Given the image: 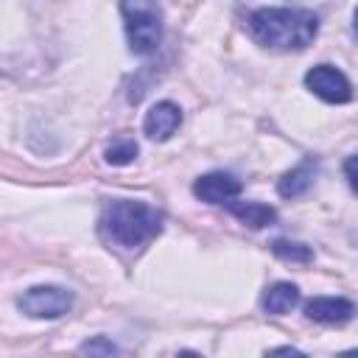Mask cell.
<instances>
[{"label": "cell", "mask_w": 358, "mask_h": 358, "mask_svg": "<svg viewBox=\"0 0 358 358\" xmlns=\"http://www.w3.org/2000/svg\"><path fill=\"white\" fill-rule=\"evenodd\" d=\"M252 36L274 50H302L319 34V17L305 8H257L249 14Z\"/></svg>", "instance_id": "cell-1"}, {"label": "cell", "mask_w": 358, "mask_h": 358, "mask_svg": "<svg viewBox=\"0 0 358 358\" xmlns=\"http://www.w3.org/2000/svg\"><path fill=\"white\" fill-rule=\"evenodd\" d=\"M193 193L207 201V204H229L241 196V179H235L232 173H224V171H213V173H204L196 179L193 185Z\"/></svg>", "instance_id": "cell-6"}, {"label": "cell", "mask_w": 358, "mask_h": 358, "mask_svg": "<svg viewBox=\"0 0 358 358\" xmlns=\"http://www.w3.org/2000/svg\"><path fill=\"white\" fill-rule=\"evenodd\" d=\"M123 28L129 39V50L134 56L157 53L162 42V11L157 0H120Z\"/></svg>", "instance_id": "cell-3"}, {"label": "cell", "mask_w": 358, "mask_h": 358, "mask_svg": "<svg viewBox=\"0 0 358 358\" xmlns=\"http://www.w3.org/2000/svg\"><path fill=\"white\" fill-rule=\"evenodd\" d=\"M305 316L319 324H344L355 316V305L344 296H316L305 302Z\"/></svg>", "instance_id": "cell-8"}, {"label": "cell", "mask_w": 358, "mask_h": 358, "mask_svg": "<svg viewBox=\"0 0 358 358\" xmlns=\"http://www.w3.org/2000/svg\"><path fill=\"white\" fill-rule=\"evenodd\" d=\"M137 151H140V148H137V143H134L131 137L120 134V137H115V140L106 145L103 159H106L109 165H129V162H134Z\"/></svg>", "instance_id": "cell-12"}, {"label": "cell", "mask_w": 358, "mask_h": 358, "mask_svg": "<svg viewBox=\"0 0 358 358\" xmlns=\"http://www.w3.org/2000/svg\"><path fill=\"white\" fill-rule=\"evenodd\" d=\"M352 28H355V34H358V8H355V14H352Z\"/></svg>", "instance_id": "cell-17"}, {"label": "cell", "mask_w": 358, "mask_h": 358, "mask_svg": "<svg viewBox=\"0 0 358 358\" xmlns=\"http://www.w3.org/2000/svg\"><path fill=\"white\" fill-rule=\"evenodd\" d=\"M271 252L282 260H291V263H310L313 260V252L302 243H291V241H274L271 243Z\"/></svg>", "instance_id": "cell-13"}, {"label": "cell", "mask_w": 358, "mask_h": 358, "mask_svg": "<svg viewBox=\"0 0 358 358\" xmlns=\"http://www.w3.org/2000/svg\"><path fill=\"white\" fill-rule=\"evenodd\" d=\"M305 87L316 98H322L327 103H347L352 98V87H350L347 76L338 67H333V64H316V67H310L305 73Z\"/></svg>", "instance_id": "cell-5"}, {"label": "cell", "mask_w": 358, "mask_h": 358, "mask_svg": "<svg viewBox=\"0 0 358 358\" xmlns=\"http://www.w3.org/2000/svg\"><path fill=\"white\" fill-rule=\"evenodd\" d=\"M344 176H347V182H350L352 193H358V154L344 162Z\"/></svg>", "instance_id": "cell-15"}, {"label": "cell", "mask_w": 358, "mask_h": 358, "mask_svg": "<svg viewBox=\"0 0 358 358\" xmlns=\"http://www.w3.org/2000/svg\"><path fill=\"white\" fill-rule=\"evenodd\" d=\"M227 210L241 224H246L252 229H263V227H268V224L277 221V210L268 207V204H260V201H229Z\"/></svg>", "instance_id": "cell-9"}, {"label": "cell", "mask_w": 358, "mask_h": 358, "mask_svg": "<svg viewBox=\"0 0 358 358\" xmlns=\"http://www.w3.org/2000/svg\"><path fill=\"white\" fill-rule=\"evenodd\" d=\"M179 123H182V109L176 103H171V101H159V103H154L145 112L143 131H145L148 140L162 143V140H168L179 129Z\"/></svg>", "instance_id": "cell-7"}, {"label": "cell", "mask_w": 358, "mask_h": 358, "mask_svg": "<svg viewBox=\"0 0 358 358\" xmlns=\"http://www.w3.org/2000/svg\"><path fill=\"white\" fill-rule=\"evenodd\" d=\"M296 302H299V288H296L294 282H274V285L266 288V294H263V299H260L263 310L271 313V316L288 313Z\"/></svg>", "instance_id": "cell-10"}, {"label": "cell", "mask_w": 358, "mask_h": 358, "mask_svg": "<svg viewBox=\"0 0 358 358\" xmlns=\"http://www.w3.org/2000/svg\"><path fill=\"white\" fill-rule=\"evenodd\" d=\"M101 229L112 243L123 249H137L162 232V213L143 201L115 199L103 207Z\"/></svg>", "instance_id": "cell-2"}, {"label": "cell", "mask_w": 358, "mask_h": 358, "mask_svg": "<svg viewBox=\"0 0 358 358\" xmlns=\"http://www.w3.org/2000/svg\"><path fill=\"white\" fill-rule=\"evenodd\" d=\"M81 352H90V355H95V352H101V355H112V352H117V347H115L112 341H106V338L98 336V338L81 344Z\"/></svg>", "instance_id": "cell-14"}, {"label": "cell", "mask_w": 358, "mask_h": 358, "mask_svg": "<svg viewBox=\"0 0 358 358\" xmlns=\"http://www.w3.org/2000/svg\"><path fill=\"white\" fill-rule=\"evenodd\" d=\"M271 352H291V355H299V350H294V347H274Z\"/></svg>", "instance_id": "cell-16"}, {"label": "cell", "mask_w": 358, "mask_h": 358, "mask_svg": "<svg viewBox=\"0 0 358 358\" xmlns=\"http://www.w3.org/2000/svg\"><path fill=\"white\" fill-rule=\"evenodd\" d=\"M17 305L31 319H59L73 308V294L62 285H34L20 294Z\"/></svg>", "instance_id": "cell-4"}, {"label": "cell", "mask_w": 358, "mask_h": 358, "mask_svg": "<svg viewBox=\"0 0 358 358\" xmlns=\"http://www.w3.org/2000/svg\"><path fill=\"white\" fill-rule=\"evenodd\" d=\"M313 173H316V159H305L302 165H296L294 171H288V173L280 179V185H277L280 196H285V199L302 196V193L313 185Z\"/></svg>", "instance_id": "cell-11"}]
</instances>
